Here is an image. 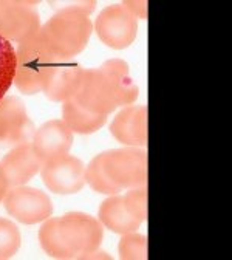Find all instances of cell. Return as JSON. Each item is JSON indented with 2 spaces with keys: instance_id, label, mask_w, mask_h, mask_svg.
I'll return each instance as SVG.
<instances>
[{
  "instance_id": "4fadbf2b",
  "label": "cell",
  "mask_w": 232,
  "mask_h": 260,
  "mask_svg": "<svg viewBox=\"0 0 232 260\" xmlns=\"http://www.w3.org/2000/svg\"><path fill=\"white\" fill-rule=\"evenodd\" d=\"M0 168L5 172L10 186H25L32 177L42 169V161L36 155L31 143H25L13 147L0 162Z\"/></svg>"
},
{
  "instance_id": "52a82bcc",
  "label": "cell",
  "mask_w": 232,
  "mask_h": 260,
  "mask_svg": "<svg viewBox=\"0 0 232 260\" xmlns=\"http://www.w3.org/2000/svg\"><path fill=\"white\" fill-rule=\"evenodd\" d=\"M94 31L97 38L113 50H124L138 35V20L122 5H109L99 13Z\"/></svg>"
},
{
  "instance_id": "7c38bea8",
  "label": "cell",
  "mask_w": 232,
  "mask_h": 260,
  "mask_svg": "<svg viewBox=\"0 0 232 260\" xmlns=\"http://www.w3.org/2000/svg\"><path fill=\"white\" fill-rule=\"evenodd\" d=\"M110 132L116 141L130 147L147 144V109L144 106H125L115 116Z\"/></svg>"
},
{
  "instance_id": "7402d4cb",
  "label": "cell",
  "mask_w": 232,
  "mask_h": 260,
  "mask_svg": "<svg viewBox=\"0 0 232 260\" xmlns=\"http://www.w3.org/2000/svg\"><path fill=\"white\" fill-rule=\"evenodd\" d=\"M121 5L137 20L138 19H141V20L147 19V5L149 4L146 2V0H127V2H124Z\"/></svg>"
},
{
  "instance_id": "e0dca14e",
  "label": "cell",
  "mask_w": 232,
  "mask_h": 260,
  "mask_svg": "<svg viewBox=\"0 0 232 260\" xmlns=\"http://www.w3.org/2000/svg\"><path fill=\"white\" fill-rule=\"evenodd\" d=\"M85 183H88L93 190L106 195H116L122 190L118 184L112 181V178L106 172L104 153L96 155L85 168Z\"/></svg>"
},
{
  "instance_id": "9a60e30c",
  "label": "cell",
  "mask_w": 232,
  "mask_h": 260,
  "mask_svg": "<svg viewBox=\"0 0 232 260\" xmlns=\"http://www.w3.org/2000/svg\"><path fill=\"white\" fill-rule=\"evenodd\" d=\"M97 220L103 223L104 228L116 233V234H125L137 231L141 226V220L131 215L125 205H124V197L121 195H110L107 200L103 202V205L99 206L97 212Z\"/></svg>"
},
{
  "instance_id": "44dd1931",
  "label": "cell",
  "mask_w": 232,
  "mask_h": 260,
  "mask_svg": "<svg viewBox=\"0 0 232 260\" xmlns=\"http://www.w3.org/2000/svg\"><path fill=\"white\" fill-rule=\"evenodd\" d=\"M124 205L131 215L144 221L147 217V186L130 189L124 195Z\"/></svg>"
},
{
  "instance_id": "ffe728a7",
  "label": "cell",
  "mask_w": 232,
  "mask_h": 260,
  "mask_svg": "<svg viewBox=\"0 0 232 260\" xmlns=\"http://www.w3.org/2000/svg\"><path fill=\"white\" fill-rule=\"evenodd\" d=\"M20 231L8 218H0V260L11 258L20 248Z\"/></svg>"
},
{
  "instance_id": "30bf717a",
  "label": "cell",
  "mask_w": 232,
  "mask_h": 260,
  "mask_svg": "<svg viewBox=\"0 0 232 260\" xmlns=\"http://www.w3.org/2000/svg\"><path fill=\"white\" fill-rule=\"evenodd\" d=\"M35 132L25 104L16 96H5L0 101V147L13 149L31 143Z\"/></svg>"
},
{
  "instance_id": "8992f818",
  "label": "cell",
  "mask_w": 232,
  "mask_h": 260,
  "mask_svg": "<svg viewBox=\"0 0 232 260\" xmlns=\"http://www.w3.org/2000/svg\"><path fill=\"white\" fill-rule=\"evenodd\" d=\"M36 2L0 0V36L8 42L22 44L41 31Z\"/></svg>"
},
{
  "instance_id": "6da1fadb",
  "label": "cell",
  "mask_w": 232,
  "mask_h": 260,
  "mask_svg": "<svg viewBox=\"0 0 232 260\" xmlns=\"http://www.w3.org/2000/svg\"><path fill=\"white\" fill-rule=\"evenodd\" d=\"M140 96L127 62L109 59L101 67L84 70L75 100L88 112L110 115L118 107L131 106Z\"/></svg>"
},
{
  "instance_id": "3957f363",
  "label": "cell",
  "mask_w": 232,
  "mask_h": 260,
  "mask_svg": "<svg viewBox=\"0 0 232 260\" xmlns=\"http://www.w3.org/2000/svg\"><path fill=\"white\" fill-rule=\"evenodd\" d=\"M93 32L90 13L79 8L76 4L59 10L51 16L39 36L48 50L63 60H70L87 47Z\"/></svg>"
},
{
  "instance_id": "603a6c76",
  "label": "cell",
  "mask_w": 232,
  "mask_h": 260,
  "mask_svg": "<svg viewBox=\"0 0 232 260\" xmlns=\"http://www.w3.org/2000/svg\"><path fill=\"white\" fill-rule=\"evenodd\" d=\"M10 189H11L10 181L7 178L5 172L2 171V168H0V203L5 200V197H7V193H8Z\"/></svg>"
},
{
  "instance_id": "2e32d148",
  "label": "cell",
  "mask_w": 232,
  "mask_h": 260,
  "mask_svg": "<svg viewBox=\"0 0 232 260\" xmlns=\"http://www.w3.org/2000/svg\"><path fill=\"white\" fill-rule=\"evenodd\" d=\"M62 116V121L67 124L72 132L81 135L94 134L107 122V115L88 112L76 100H69L63 103Z\"/></svg>"
},
{
  "instance_id": "5b68a950",
  "label": "cell",
  "mask_w": 232,
  "mask_h": 260,
  "mask_svg": "<svg viewBox=\"0 0 232 260\" xmlns=\"http://www.w3.org/2000/svg\"><path fill=\"white\" fill-rule=\"evenodd\" d=\"M107 175L121 189L147 186V155L138 147H122L104 152Z\"/></svg>"
},
{
  "instance_id": "9c48e42d",
  "label": "cell",
  "mask_w": 232,
  "mask_h": 260,
  "mask_svg": "<svg viewBox=\"0 0 232 260\" xmlns=\"http://www.w3.org/2000/svg\"><path fill=\"white\" fill-rule=\"evenodd\" d=\"M42 181L57 195L78 193L85 186V166L73 155H60L42 165Z\"/></svg>"
},
{
  "instance_id": "8fae6325",
  "label": "cell",
  "mask_w": 232,
  "mask_h": 260,
  "mask_svg": "<svg viewBox=\"0 0 232 260\" xmlns=\"http://www.w3.org/2000/svg\"><path fill=\"white\" fill-rule=\"evenodd\" d=\"M31 146L44 165L53 158L69 153L73 146V132L62 119H51L36 130Z\"/></svg>"
},
{
  "instance_id": "ac0fdd59",
  "label": "cell",
  "mask_w": 232,
  "mask_h": 260,
  "mask_svg": "<svg viewBox=\"0 0 232 260\" xmlns=\"http://www.w3.org/2000/svg\"><path fill=\"white\" fill-rule=\"evenodd\" d=\"M16 65L17 57L13 44L0 36V101L4 100L10 87L14 84Z\"/></svg>"
},
{
  "instance_id": "5bb4252c",
  "label": "cell",
  "mask_w": 232,
  "mask_h": 260,
  "mask_svg": "<svg viewBox=\"0 0 232 260\" xmlns=\"http://www.w3.org/2000/svg\"><path fill=\"white\" fill-rule=\"evenodd\" d=\"M84 70L85 69L81 67L79 63L62 60L44 90L45 96L54 103H65L69 100H75L82 81Z\"/></svg>"
},
{
  "instance_id": "d6986e66",
  "label": "cell",
  "mask_w": 232,
  "mask_h": 260,
  "mask_svg": "<svg viewBox=\"0 0 232 260\" xmlns=\"http://www.w3.org/2000/svg\"><path fill=\"white\" fill-rule=\"evenodd\" d=\"M119 257L124 260H146L147 258V239L137 231L125 233L119 242Z\"/></svg>"
},
{
  "instance_id": "277c9868",
  "label": "cell",
  "mask_w": 232,
  "mask_h": 260,
  "mask_svg": "<svg viewBox=\"0 0 232 260\" xmlns=\"http://www.w3.org/2000/svg\"><path fill=\"white\" fill-rule=\"evenodd\" d=\"M16 76L14 85L25 94L44 93L57 65L63 60L53 54L41 39L39 32L16 48Z\"/></svg>"
},
{
  "instance_id": "7a4b0ae2",
  "label": "cell",
  "mask_w": 232,
  "mask_h": 260,
  "mask_svg": "<svg viewBox=\"0 0 232 260\" xmlns=\"http://www.w3.org/2000/svg\"><path fill=\"white\" fill-rule=\"evenodd\" d=\"M103 239V223L84 212L50 217L39 230L42 249L54 258H87L88 254L99 249Z\"/></svg>"
},
{
  "instance_id": "ba28073f",
  "label": "cell",
  "mask_w": 232,
  "mask_h": 260,
  "mask_svg": "<svg viewBox=\"0 0 232 260\" xmlns=\"http://www.w3.org/2000/svg\"><path fill=\"white\" fill-rule=\"evenodd\" d=\"M4 205L7 212L23 224H36L53 215V202L45 192L36 187H11Z\"/></svg>"
}]
</instances>
